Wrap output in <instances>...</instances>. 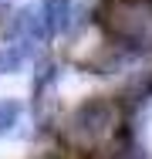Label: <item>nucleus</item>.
Masks as SVG:
<instances>
[{"instance_id": "obj_2", "label": "nucleus", "mask_w": 152, "mask_h": 159, "mask_svg": "<svg viewBox=\"0 0 152 159\" xmlns=\"http://www.w3.org/2000/svg\"><path fill=\"white\" fill-rule=\"evenodd\" d=\"M115 132V105L105 98L85 102L71 119H68V135L71 142H78L81 149H95L98 142H105Z\"/></svg>"}, {"instance_id": "obj_1", "label": "nucleus", "mask_w": 152, "mask_h": 159, "mask_svg": "<svg viewBox=\"0 0 152 159\" xmlns=\"http://www.w3.org/2000/svg\"><path fill=\"white\" fill-rule=\"evenodd\" d=\"M71 17H74V0H37L20 14H14L10 37L24 44H44L61 31H68Z\"/></svg>"}, {"instance_id": "obj_3", "label": "nucleus", "mask_w": 152, "mask_h": 159, "mask_svg": "<svg viewBox=\"0 0 152 159\" xmlns=\"http://www.w3.org/2000/svg\"><path fill=\"white\" fill-rule=\"evenodd\" d=\"M20 115H24V105L17 98H0V139L20 125Z\"/></svg>"}]
</instances>
